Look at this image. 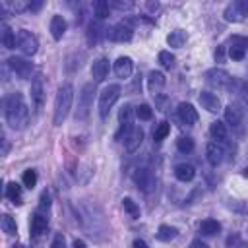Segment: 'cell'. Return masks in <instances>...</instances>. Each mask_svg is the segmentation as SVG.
<instances>
[{
  "label": "cell",
  "instance_id": "6da1fadb",
  "mask_svg": "<svg viewBox=\"0 0 248 248\" xmlns=\"http://www.w3.org/2000/svg\"><path fill=\"white\" fill-rule=\"evenodd\" d=\"M4 116L10 128L14 130H25L29 124V108L23 101V95L19 91L8 93L4 97Z\"/></svg>",
  "mask_w": 248,
  "mask_h": 248
},
{
  "label": "cell",
  "instance_id": "7a4b0ae2",
  "mask_svg": "<svg viewBox=\"0 0 248 248\" xmlns=\"http://www.w3.org/2000/svg\"><path fill=\"white\" fill-rule=\"evenodd\" d=\"M74 103V85L72 83H62L56 91V99H54V114H52V124L60 126Z\"/></svg>",
  "mask_w": 248,
  "mask_h": 248
},
{
  "label": "cell",
  "instance_id": "3957f363",
  "mask_svg": "<svg viewBox=\"0 0 248 248\" xmlns=\"http://www.w3.org/2000/svg\"><path fill=\"white\" fill-rule=\"evenodd\" d=\"M97 89H95V83L89 81L81 87L79 95H78V108H76V120L83 122L87 120L89 112H91V107H93V97H95Z\"/></svg>",
  "mask_w": 248,
  "mask_h": 248
},
{
  "label": "cell",
  "instance_id": "277c9868",
  "mask_svg": "<svg viewBox=\"0 0 248 248\" xmlns=\"http://www.w3.org/2000/svg\"><path fill=\"white\" fill-rule=\"evenodd\" d=\"M205 81H207V85H211L213 89H219V91H231L234 87V79L223 68H211V70H207L205 72Z\"/></svg>",
  "mask_w": 248,
  "mask_h": 248
},
{
  "label": "cell",
  "instance_id": "5b68a950",
  "mask_svg": "<svg viewBox=\"0 0 248 248\" xmlns=\"http://www.w3.org/2000/svg\"><path fill=\"white\" fill-rule=\"evenodd\" d=\"M120 93H122V87L118 83H110V85H107L99 93V114H101V118H107L108 116V112H110L112 105L118 101Z\"/></svg>",
  "mask_w": 248,
  "mask_h": 248
},
{
  "label": "cell",
  "instance_id": "8992f818",
  "mask_svg": "<svg viewBox=\"0 0 248 248\" xmlns=\"http://www.w3.org/2000/svg\"><path fill=\"white\" fill-rule=\"evenodd\" d=\"M31 101H33L35 112H41V108L45 105V78L41 72H37L31 78Z\"/></svg>",
  "mask_w": 248,
  "mask_h": 248
},
{
  "label": "cell",
  "instance_id": "52a82bcc",
  "mask_svg": "<svg viewBox=\"0 0 248 248\" xmlns=\"http://www.w3.org/2000/svg\"><path fill=\"white\" fill-rule=\"evenodd\" d=\"M17 48H19L23 54L33 56V54L39 50V39H37L31 31L19 29V31H17Z\"/></svg>",
  "mask_w": 248,
  "mask_h": 248
},
{
  "label": "cell",
  "instance_id": "ba28073f",
  "mask_svg": "<svg viewBox=\"0 0 248 248\" xmlns=\"http://www.w3.org/2000/svg\"><path fill=\"white\" fill-rule=\"evenodd\" d=\"M132 178H134V184H136L141 192H145V194H149V192L153 190V186H155L153 172H151L147 167H138V169L134 170Z\"/></svg>",
  "mask_w": 248,
  "mask_h": 248
},
{
  "label": "cell",
  "instance_id": "9c48e42d",
  "mask_svg": "<svg viewBox=\"0 0 248 248\" xmlns=\"http://www.w3.org/2000/svg\"><path fill=\"white\" fill-rule=\"evenodd\" d=\"M132 35H134V29L128 25V23H116V25H112L110 29H107V39L108 41H112V43H128L130 39H132Z\"/></svg>",
  "mask_w": 248,
  "mask_h": 248
},
{
  "label": "cell",
  "instance_id": "30bf717a",
  "mask_svg": "<svg viewBox=\"0 0 248 248\" xmlns=\"http://www.w3.org/2000/svg\"><path fill=\"white\" fill-rule=\"evenodd\" d=\"M8 66L12 68V72H14L17 78H21V79L31 78L33 64H31L29 60H25V58H21V56H12V58H8Z\"/></svg>",
  "mask_w": 248,
  "mask_h": 248
},
{
  "label": "cell",
  "instance_id": "8fae6325",
  "mask_svg": "<svg viewBox=\"0 0 248 248\" xmlns=\"http://www.w3.org/2000/svg\"><path fill=\"white\" fill-rule=\"evenodd\" d=\"M141 141H143V130H141L140 126H134V128L124 136V147H126L128 153H136V151L140 149Z\"/></svg>",
  "mask_w": 248,
  "mask_h": 248
},
{
  "label": "cell",
  "instance_id": "7c38bea8",
  "mask_svg": "<svg viewBox=\"0 0 248 248\" xmlns=\"http://www.w3.org/2000/svg\"><path fill=\"white\" fill-rule=\"evenodd\" d=\"M176 116H178V120H180L182 124H186V126H192V124L198 120V112H196V108H194L190 103H180L178 108H176Z\"/></svg>",
  "mask_w": 248,
  "mask_h": 248
},
{
  "label": "cell",
  "instance_id": "4fadbf2b",
  "mask_svg": "<svg viewBox=\"0 0 248 248\" xmlns=\"http://www.w3.org/2000/svg\"><path fill=\"white\" fill-rule=\"evenodd\" d=\"M48 229V217L45 211H35L31 217V234L33 236H41L45 231Z\"/></svg>",
  "mask_w": 248,
  "mask_h": 248
},
{
  "label": "cell",
  "instance_id": "5bb4252c",
  "mask_svg": "<svg viewBox=\"0 0 248 248\" xmlns=\"http://www.w3.org/2000/svg\"><path fill=\"white\" fill-rule=\"evenodd\" d=\"M132 72H134V62H132V58H130V56H118L116 62H114V74H116L118 78L126 79V78L132 76Z\"/></svg>",
  "mask_w": 248,
  "mask_h": 248
},
{
  "label": "cell",
  "instance_id": "9a60e30c",
  "mask_svg": "<svg viewBox=\"0 0 248 248\" xmlns=\"http://www.w3.org/2000/svg\"><path fill=\"white\" fill-rule=\"evenodd\" d=\"M223 155H225V151H223V147H221L217 141H209V143L205 145V157H207V163H209L211 167L221 165Z\"/></svg>",
  "mask_w": 248,
  "mask_h": 248
},
{
  "label": "cell",
  "instance_id": "2e32d148",
  "mask_svg": "<svg viewBox=\"0 0 248 248\" xmlns=\"http://www.w3.org/2000/svg\"><path fill=\"white\" fill-rule=\"evenodd\" d=\"M246 46H248V41L240 39V37H232L231 39V46H229V56L232 60H244L246 56Z\"/></svg>",
  "mask_w": 248,
  "mask_h": 248
},
{
  "label": "cell",
  "instance_id": "e0dca14e",
  "mask_svg": "<svg viewBox=\"0 0 248 248\" xmlns=\"http://www.w3.org/2000/svg\"><path fill=\"white\" fill-rule=\"evenodd\" d=\"M132 118H134V110H132V107L130 105H124L122 108H120V112H118V122H120V132H118V136L124 132V136L134 128V124H132Z\"/></svg>",
  "mask_w": 248,
  "mask_h": 248
},
{
  "label": "cell",
  "instance_id": "ac0fdd59",
  "mask_svg": "<svg viewBox=\"0 0 248 248\" xmlns=\"http://www.w3.org/2000/svg\"><path fill=\"white\" fill-rule=\"evenodd\" d=\"M200 103H202V107H203L205 110H209V112H219V110H221V101H219V97H217L215 93H211V91H202V93H200Z\"/></svg>",
  "mask_w": 248,
  "mask_h": 248
},
{
  "label": "cell",
  "instance_id": "d6986e66",
  "mask_svg": "<svg viewBox=\"0 0 248 248\" xmlns=\"http://www.w3.org/2000/svg\"><path fill=\"white\" fill-rule=\"evenodd\" d=\"M225 122L238 130L242 126V108H238L236 105H227L225 107Z\"/></svg>",
  "mask_w": 248,
  "mask_h": 248
},
{
  "label": "cell",
  "instance_id": "ffe728a7",
  "mask_svg": "<svg viewBox=\"0 0 248 248\" xmlns=\"http://www.w3.org/2000/svg\"><path fill=\"white\" fill-rule=\"evenodd\" d=\"M107 74H108V60H107L105 56H101V58H97V60L93 62V66H91V76H93L95 81H103V79L107 78Z\"/></svg>",
  "mask_w": 248,
  "mask_h": 248
},
{
  "label": "cell",
  "instance_id": "44dd1931",
  "mask_svg": "<svg viewBox=\"0 0 248 248\" xmlns=\"http://www.w3.org/2000/svg\"><path fill=\"white\" fill-rule=\"evenodd\" d=\"M66 27H68L66 19L62 16H54L50 19V35H52V39L54 41H60L64 37V33H66Z\"/></svg>",
  "mask_w": 248,
  "mask_h": 248
},
{
  "label": "cell",
  "instance_id": "7402d4cb",
  "mask_svg": "<svg viewBox=\"0 0 248 248\" xmlns=\"http://www.w3.org/2000/svg\"><path fill=\"white\" fill-rule=\"evenodd\" d=\"M103 31H107V29L101 25L99 19L91 21V23L87 25V43H89V45H97L99 39H101L103 35H107V33H103Z\"/></svg>",
  "mask_w": 248,
  "mask_h": 248
},
{
  "label": "cell",
  "instance_id": "603a6c76",
  "mask_svg": "<svg viewBox=\"0 0 248 248\" xmlns=\"http://www.w3.org/2000/svg\"><path fill=\"white\" fill-rule=\"evenodd\" d=\"M174 176L180 180V182H190L194 176H196V169L188 163H178L174 167Z\"/></svg>",
  "mask_w": 248,
  "mask_h": 248
},
{
  "label": "cell",
  "instance_id": "cb8c5ba5",
  "mask_svg": "<svg viewBox=\"0 0 248 248\" xmlns=\"http://www.w3.org/2000/svg\"><path fill=\"white\" fill-rule=\"evenodd\" d=\"M163 85H165V76L161 74V72H151L149 76H147V87H149V91L153 93V95H157L161 89H163Z\"/></svg>",
  "mask_w": 248,
  "mask_h": 248
},
{
  "label": "cell",
  "instance_id": "d4e9b609",
  "mask_svg": "<svg viewBox=\"0 0 248 248\" xmlns=\"http://www.w3.org/2000/svg\"><path fill=\"white\" fill-rule=\"evenodd\" d=\"M209 134H211V138L217 140V141H227V138H229V134H227V126H225V122H221V120L211 122V126H209Z\"/></svg>",
  "mask_w": 248,
  "mask_h": 248
},
{
  "label": "cell",
  "instance_id": "484cf974",
  "mask_svg": "<svg viewBox=\"0 0 248 248\" xmlns=\"http://www.w3.org/2000/svg\"><path fill=\"white\" fill-rule=\"evenodd\" d=\"M225 19L227 21H240L244 16H242V8H240V2H231L227 8H225Z\"/></svg>",
  "mask_w": 248,
  "mask_h": 248
},
{
  "label": "cell",
  "instance_id": "4316f807",
  "mask_svg": "<svg viewBox=\"0 0 248 248\" xmlns=\"http://www.w3.org/2000/svg\"><path fill=\"white\" fill-rule=\"evenodd\" d=\"M6 198H8L12 203L19 205V203L23 202V196H21V186H17L16 182H8V184H6Z\"/></svg>",
  "mask_w": 248,
  "mask_h": 248
},
{
  "label": "cell",
  "instance_id": "83f0119b",
  "mask_svg": "<svg viewBox=\"0 0 248 248\" xmlns=\"http://www.w3.org/2000/svg\"><path fill=\"white\" fill-rule=\"evenodd\" d=\"M2 45L6 48H14L17 45V37H16V33L12 31V27L6 21L2 23Z\"/></svg>",
  "mask_w": 248,
  "mask_h": 248
},
{
  "label": "cell",
  "instance_id": "f1b7e54d",
  "mask_svg": "<svg viewBox=\"0 0 248 248\" xmlns=\"http://www.w3.org/2000/svg\"><path fill=\"white\" fill-rule=\"evenodd\" d=\"M219 231H221V223L215 221V219H205V221L200 223V232L205 234V236H213Z\"/></svg>",
  "mask_w": 248,
  "mask_h": 248
},
{
  "label": "cell",
  "instance_id": "f546056e",
  "mask_svg": "<svg viewBox=\"0 0 248 248\" xmlns=\"http://www.w3.org/2000/svg\"><path fill=\"white\" fill-rule=\"evenodd\" d=\"M93 12H95V17L101 21V19H105V17L110 14V4L105 2V0H97V2L93 4Z\"/></svg>",
  "mask_w": 248,
  "mask_h": 248
},
{
  "label": "cell",
  "instance_id": "4dcf8cb0",
  "mask_svg": "<svg viewBox=\"0 0 248 248\" xmlns=\"http://www.w3.org/2000/svg\"><path fill=\"white\" fill-rule=\"evenodd\" d=\"M176 234H178V231H176L174 227H170V225H161V227H159V231H157V238H159V240H163V242L172 240Z\"/></svg>",
  "mask_w": 248,
  "mask_h": 248
},
{
  "label": "cell",
  "instance_id": "1f68e13d",
  "mask_svg": "<svg viewBox=\"0 0 248 248\" xmlns=\"http://www.w3.org/2000/svg\"><path fill=\"white\" fill-rule=\"evenodd\" d=\"M184 41H186V33H184L182 29H176V31H172V33L167 37V43H169L170 46H174V48H180V46L184 45Z\"/></svg>",
  "mask_w": 248,
  "mask_h": 248
},
{
  "label": "cell",
  "instance_id": "d6a6232c",
  "mask_svg": "<svg viewBox=\"0 0 248 248\" xmlns=\"http://www.w3.org/2000/svg\"><path fill=\"white\" fill-rule=\"evenodd\" d=\"M169 132H170V124H169L167 120H163V122H159L157 128L153 130V140H155V141H163V140L169 136Z\"/></svg>",
  "mask_w": 248,
  "mask_h": 248
},
{
  "label": "cell",
  "instance_id": "836d02e7",
  "mask_svg": "<svg viewBox=\"0 0 248 248\" xmlns=\"http://www.w3.org/2000/svg\"><path fill=\"white\" fill-rule=\"evenodd\" d=\"M2 231H4L6 234H16V232H17L16 219H14L10 213H4V215H2Z\"/></svg>",
  "mask_w": 248,
  "mask_h": 248
},
{
  "label": "cell",
  "instance_id": "e575fe53",
  "mask_svg": "<svg viewBox=\"0 0 248 248\" xmlns=\"http://www.w3.org/2000/svg\"><path fill=\"white\" fill-rule=\"evenodd\" d=\"M122 205H124V211H126L132 219H138V217H140V205H138L132 198H124V200H122Z\"/></svg>",
  "mask_w": 248,
  "mask_h": 248
},
{
  "label": "cell",
  "instance_id": "d590c367",
  "mask_svg": "<svg viewBox=\"0 0 248 248\" xmlns=\"http://www.w3.org/2000/svg\"><path fill=\"white\" fill-rule=\"evenodd\" d=\"M176 149H178L180 153H190V151L194 149V140H192L190 136H180V138L176 140Z\"/></svg>",
  "mask_w": 248,
  "mask_h": 248
},
{
  "label": "cell",
  "instance_id": "8d00e7d4",
  "mask_svg": "<svg viewBox=\"0 0 248 248\" xmlns=\"http://www.w3.org/2000/svg\"><path fill=\"white\" fill-rule=\"evenodd\" d=\"M21 182H23V186L25 188H35L37 186V170H33V169H27L25 172H23V176H21Z\"/></svg>",
  "mask_w": 248,
  "mask_h": 248
},
{
  "label": "cell",
  "instance_id": "74e56055",
  "mask_svg": "<svg viewBox=\"0 0 248 248\" xmlns=\"http://www.w3.org/2000/svg\"><path fill=\"white\" fill-rule=\"evenodd\" d=\"M159 64H161L163 68L170 70V68L174 66V56H172L169 50H161V52H159Z\"/></svg>",
  "mask_w": 248,
  "mask_h": 248
},
{
  "label": "cell",
  "instance_id": "f35d334b",
  "mask_svg": "<svg viewBox=\"0 0 248 248\" xmlns=\"http://www.w3.org/2000/svg\"><path fill=\"white\" fill-rule=\"evenodd\" d=\"M136 116H138L140 120H151V116H153V110H151V107H149V105L141 103V105L136 108Z\"/></svg>",
  "mask_w": 248,
  "mask_h": 248
},
{
  "label": "cell",
  "instance_id": "ab89813d",
  "mask_svg": "<svg viewBox=\"0 0 248 248\" xmlns=\"http://www.w3.org/2000/svg\"><path fill=\"white\" fill-rule=\"evenodd\" d=\"M227 246H229V248H248V242H244V240L240 238V234L232 232V234L227 238Z\"/></svg>",
  "mask_w": 248,
  "mask_h": 248
},
{
  "label": "cell",
  "instance_id": "60d3db41",
  "mask_svg": "<svg viewBox=\"0 0 248 248\" xmlns=\"http://www.w3.org/2000/svg\"><path fill=\"white\" fill-rule=\"evenodd\" d=\"M238 101H240L242 108L248 110V81H244L240 85V89H238Z\"/></svg>",
  "mask_w": 248,
  "mask_h": 248
},
{
  "label": "cell",
  "instance_id": "b9f144b4",
  "mask_svg": "<svg viewBox=\"0 0 248 248\" xmlns=\"http://www.w3.org/2000/svg\"><path fill=\"white\" fill-rule=\"evenodd\" d=\"M50 248H66V240H64V234H62V232H56V234H54Z\"/></svg>",
  "mask_w": 248,
  "mask_h": 248
},
{
  "label": "cell",
  "instance_id": "7bdbcfd3",
  "mask_svg": "<svg viewBox=\"0 0 248 248\" xmlns=\"http://www.w3.org/2000/svg\"><path fill=\"white\" fill-rule=\"evenodd\" d=\"M4 6H8L12 12H23L25 8H29L27 2H12V4H4Z\"/></svg>",
  "mask_w": 248,
  "mask_h": 248
},
{
  "label": "cell",
  "instance_id": "ee69618b",
  "mask_svg": "<svg viewBox=\"0 0 248 248\" xmlns=\"http://www.w3.org/2000/svg\"><path fill=\"white\" fill-rule=\"evenodd\" d=\"M48 207H50V196H48V192H43L41 203H39V211H45V209H48Z\"/></svg>",
  "mask_w": 248,
  "mask_h": 248
},
{
  "label": "cell",
  "instance_id": "f6af8a7d",
  "mask_svg": "<svg viewBox=\"0 0 248 248\" xmlns=\"http://www.w3.org/2000/svg\"><path fill=\"white\" fill-rule=\"evenodd\" d=\"M215 60L217 62H223L225 60V45H219L217 50H215Z\"/></svg>",
  "mask_w": 248,
  "mask_h": 248
},
{
  "label": "cell",
  "instance_id": "bcb514c9",
  "mask_svg": "<svg viewBox=\"0 0 248 248\" xmlns=\"http://www.w3.org/2000/svg\"><path fill=\"white\" fill-rule=\"evenodd\" d=\"M110 6H114V8H118V10H130L134 4H132V2H110Z\"/></svg>",
  "mask_w": 248,
  "mask_h": 248
},
{
  "label": "cell",
  "instance_id": "7dc6e473",
  "mask_svg": "<svg viewBox=\"0 0 248 248\" xmlns=\"http://www.w3.org/2000/svg\"><path fill=\"white\" fill-rule=\"evenodd\" d=\"M190 248H209L203 240H200V238H196V240H192V244H190Z\"/></svg>",
  "mask_w": 248,
  "mask_h": 248
},
{
  "label": "cell",
  "instance_id": "c3c4849f",
  "mask_svg": "<svg viewBox=\"0 0 248 248\" xmlns=\"http://www.w3.org/2000/svg\"><path fill=\"white\" fill-rule=\"evenodd\" d=\"M240 8H242V16H248V0H240Z\"/></svg>",
  "mask_w": 248,
  "mask_h": 248
},
{
  "label": "cell",
  "instance_id": "681fc988",
  "mask_svg": "<svg viewBox=\"0 0 248 248\" xmlns=\"http://www.w3.org/2000/svg\"><path fill=\"white\" fill-rule=\"evenodd\" d=\"M134 248H149V246H147L143 240H140V238H138V240H134Z\"/></svg>",
  "mask_w": 248,
  "mask_h": 248
},
{
  "label": "cell",
  "instance_id": "f907efd6",
  "mask_svg": "<svg viewBox=\"0 0 248 248\" xmlns=\"http://www.w3.org/2000/svg\"><path fill=\"white\" fill-rule=\"evenodd\" d=\"M72 248H87V246H85V242H83V240H74Z\"/></svg>",
  "mask_w": 248,
  "mask_h": 248
},
{
  "label": "cell",
  "instance_id": "816d5d0a",
  "mask_svg": "<svg viewBox=\"0 0 248 248\" xmlns=\"http://www.w3.org/2000/svg\"><path fill=\"white\" fill-rule=\"evenodd\" d=\"M43 6V2H35V4H29V10H39Z\"/></svg>",
  "mask_w": 248,
  "mask_h": 248
},
{
  "label": "cell",
  "instance_id": "f5cc1de1",
  "mask_svg": "<svg viewBox=\"0 0 248 248\" xmlns=\"http://www.w3.org/2000/svg\"><path fill=\"white\" fill-rule=\"evenodd\" d=\"M242 176H244V178H248V167H246V169L242 170Z\"/></svg>",
  "mask_w": 248,
  "mask_h": 248
},
{
  "label": "cell",
  "instance_id": "db71d44e",
  "mask_svg": "<svg viewBox=\"0 0 248 248\" xmlns=\"http://www.w3.org/2000/svg\"><path fill=\"white\" fill-rule=\"evenodd\" d=\"M14 248H23V246L21 244H14Z\"/></svg>",
  "mask_w": 248,
  "mask_h": 248
}]
</instances>
